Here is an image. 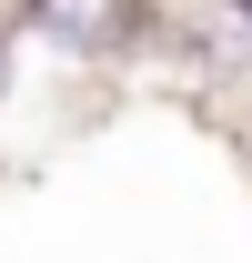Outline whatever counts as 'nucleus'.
<instances>
[{
	"label": "nucleus",
	"instance_id": "obj_3",
	"mask_svg": "<svg viewBox=\"0 0 252 263\" xmlns=\"http://www.w3.org/2000/svg\"><path fill=\"white\" fill-rule=\"evenodd\" d=\"M212 10H222V21H232L242 41H252V0H212Z\"/></svg>",
	"mask_w": 252,
	"mask_h": 263
},
{
	"label": "nucleus",
	"instance_id": "obj_2",
	"mask_svg": "<svg viewBox=\"0 0 252 263\" xmlns=\"http://www.w3.org/2000/svg\"><path fill=\"white\" fill-rule=\"evenodd\" d=\"M10 51H20V31H10V10H0V91H10Z\"/></svg>",
	"mask_w": 252,
	"mask_h": 263
},
{
	"label": "nucleus",
	"instance_id": "obj_4",
	"mask_svg": "<svg viewBox=\"0 0 252 263\" xmlns=\"http://www.w3.org/2000/svg\"><path fill=\"white\" fill-rule=\"evenodd\" d=\"M242 152H252V111H242Z\"/></svg>",
	"mask_w": 252,
	"mask_h": 263
},
{
	"label": "nucleus",
	"instance_id": "obj_1",
	"mask_svg": "<svg viewBox=\"0 0 252 263\" xmlns=\"http://www.w3.org/2000/svg\"><path fill=\"white\" fill-rule=\"evenodd\" d=\"M20 41H51L61 61H131L152 0H0Z\"/></svg>",
	"mask_w": 252,
	"mask_h": 263
}]
</instances>
